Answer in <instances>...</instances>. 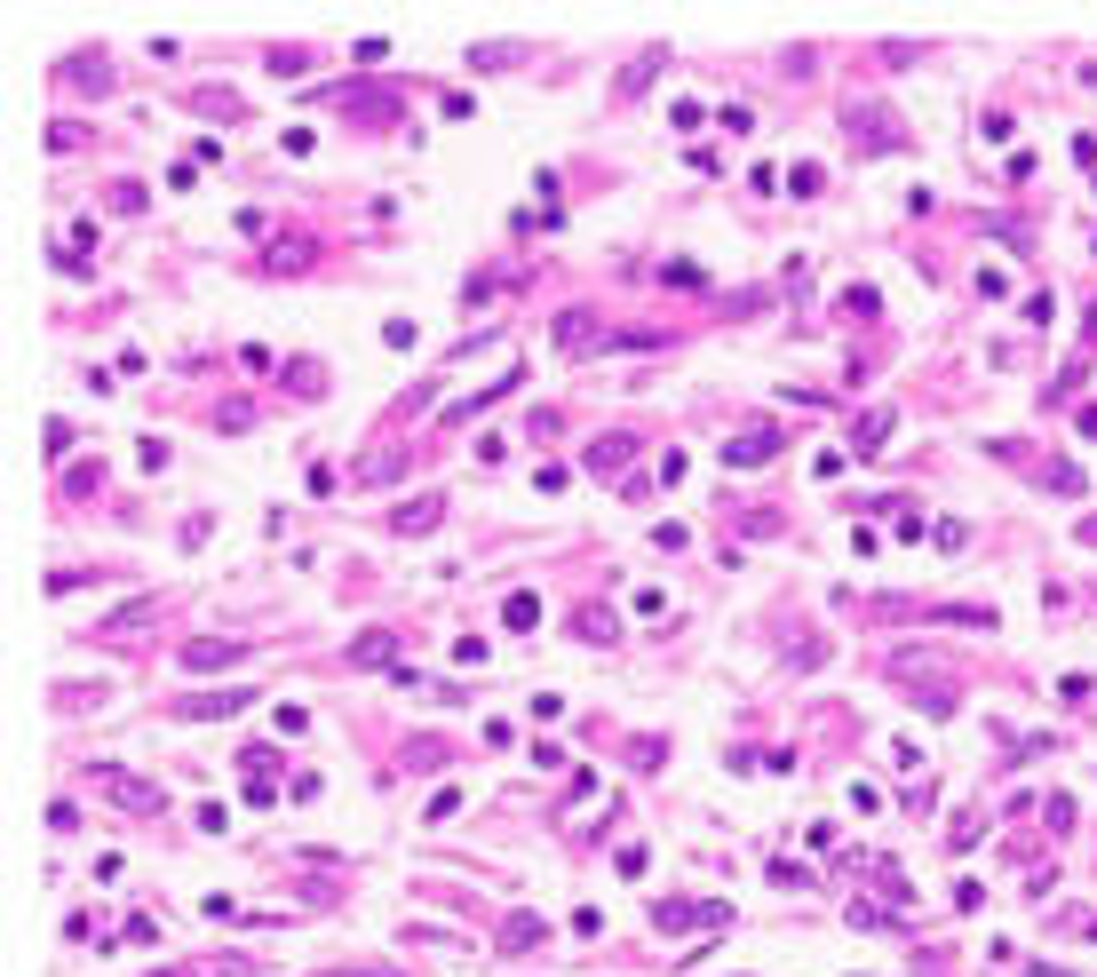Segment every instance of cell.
Wrapping results in <instances>:
<instances>
[{
  "label": "cell",
  "mask_w": 1097,
  "mask_h": 977,
  "mask_svg": "<svg viewBox=\"0 0 1097 977\" xmlns=\"http://www.w3.org/2000/svg\"><path fill=\"white\" fill-rule=\"evenodd\" d=\"M645 922H652V930H669V937H676V930H724V922H731V906H724V898H652V906H645Z\"/></svg>",
  "instance_id": "1"
},
{
  "label": "cell",
  "mask_w": 1097,
  "mask_h": 977,
  "mask_svg": "<svg viewBox=\"0 0 1097 977\" xmlns=\"http://www.w3.org/2000/svg\"><path fill=\"white\" fill-rule=\"evenodd\" d=\"M96 779H104V795L120 802V811H136V819H159V811H168V795H159L152 779H127L120 763H96Z\"/></svg>",
  "instance_id": "2"
},
{
  "label": "cell",
  "mask_w": 1097,
  "mask_h": 977,
  "mask_svg": "<svg viewBox=\"0 0 1097 977\" xmlns=\"http://www.w3.org/2000/svg\"><path fill=\"white\" fill-rule=\"evenodd\" d=\"M438 525H446V493H414V501H398V509H390L398 541H422V532H438Z\"/></svg>",
  "instance_id": "3"
},
{
  "label": "cell",
  "mask_w": 1097,
  "mask_h": 977,
  "mask_svg": "<svg viewBox=\"0 0 1097 977\" xmlns=\"http://www.w3.org/2000/svg\"><path fill=\"white\" fill-rule=\"evenodd\" d=\"M247 652H255L247 636H191V644H183V667H199V676H208V667H239Z\"/></svg>",
  "instance_id": "4"
},
{
  "label": "cell",
  "mask_w": 1097,
  "mask_h": 977,
  "mask_svg": "<svg viewBox=\"0 0 1097 977\" xmlns=\"http://www.w3.org/2000/svg\"><path fill=\"white\" fill-rule=\"evenodd\" d=\"M279 748H247L239 755V771H247V802H279Z\"/></svg>",
  "instance_id": "5"
},
{
  "label": "cell",
  "mask_w": 1097,
  "mask_h": 977,
  "mask_svg": "<svg viewBox=\"0 0 1097 977\" xmlns=\"http://www.w3.org/2000/svg\"><path fill=\"white\" fill-rule=\"evenodd\" d=\"M255 692H191V699H176V716L183 723H223V716H239Z\"/></svg>",
  "instance_id": "6"
},
{
  "label": "cell",
  "mask_w": 1097,
  "mask_h": 977,
  "mask_svg": "<svg viewBox=\"0 0 1097 977\" xmlns=\"http://www.w3.org/2000/svg\"><path fill=\"white\" fill-rule=\"evenodd\" d=\"M851 120H859V144H867V151H899V144H907V136H899V120H891V112H875V104L843 112V127H851Z\"/></svg>",
  "instance_id": "7"
},
{
  "label": "cell",
  "mask_w": 1097,
  "mask_h": 977,
  "mask_svg": "<svg viewBox=\"0 0 1097 977\" xmlns=\"http://www.w3.org/2000/svg\"><path fill=\"white\" fill-rule=\"evenodd\" d=\"M772 453H780V429H740V437L724 446V469H763Z\"/></svg>",
  "instance_id": "8"
},
{
  "label": "cell",
  "mask_w": 1097,
  "mask_h": 977,
  "mask_svg": "<svg viewBox=\"0 0 1097 977\" xmlns=\"http://www.w3.org/2000/svg\"><path fill=\"white\" fill-rule=\"evenodd\" d=\"M541 946H549V922L541 914H525V906L502 914V954H541Z\"/></svg>",
  "instance_id": "9"
},
{
  "label": "cell",
  "mask_w": 1097,
  "mask_h": 977,
  "mask_svg": "<svg viewBox=\"0 0 1097 977\" xmlns=\"http://www.w3.org/2000/svg\"><path fill=\"white\" fill-rule=\"evenodd\" d=\"M350 667H406V660H398V636L390 628H366L350 644Z\"/></svg>",
  "instance_id": "10"
},
{
  "label": "cell",
  "mask_w": 1097,
  "mask_h": 977,
  "mask_svg": "<svg viewBox=\"0 0 1097 977\" xmlns=\"http://www.w3.org/2000/svg\"><path fill=\"white\" fill-rule=\"evenodd\" d=\"M502 628H510V636H534V628H541V596H534V588H510V596H502Z\"/></svg>",
  "instance_id": "11"
},
{
  "label": "cell",
  "mask_w": 1097,
  "mask_h": 977,
  "mask_svg": "<svg viewBox=\"0 0 1097 977\" xmlns=\"http://www.w3.org/2000/svg\"><path fill=\"white\" fill-rule=\"evenodd\" d=\"M637 446H645V437H628V429H613V437H596V446H589L581 461H589V469H605V478H613V469H620L628 453H637Z\"/></svg>",
  "instance_id": "12"
},
{
  "label": "cell",
  "mask_w": 1097,
  "mask_h": 977,
  "mask_svg": "<svg viewBox=\"0 0 1097 977\" xmlns=\"http://www.w3.org/2000/svg\"><path fill=\"white\" fill-rule=\"evenodd\" d=\"M891 422H899V414H891V406H867V414H859V429H851V453H883V437H891Z\"/></svg>",
  "instance_id": "13"
},
{
  "label": "cell",
  "mask_w": 1097,
  "mask_h": 977,
  "mask_svg": "<svg viewBox=\"0 0 1097 977\" xmlns=\"http://www.w3.org/2000/svg\"><path fill=\"white\" fill-rule=\"evenodd\" d=\"M573 636H581V644H613L620 620L605 613V604H581V613H573Z\"/></svg>",
  "instance_id": "14"
},
{
  "label": "cell",
  "mask_w": 1097,
  "mask_h": 977,
  "mask_svg": "<svg viewBox=\"0 0 1097 977\" xmlns=\"http://www.w3.org/2000/svg\"><path fill=\"white\" fill-rule=\"evenodd\" d=\"M517 382H525V374H502V382H485L478 397H461V406H446V422H470V414H485V406H502V397H510Z\"/></svg>",
  "instance_id": "15"
},
{
  "label": "cell",
  "mask_w": 1097,
  "mask_h": 977,
  "mask_svg": "<svg viewBox=\"0 0 1097 977\" xmlns=\"http://www.w3.org/2000/svg\"><path fill=\"white\" fill-rule=\"evenodd\" d=\"M152 620V596H136V604H120V613H104L96 620V636H127V628H144Z\"/></svg>",
  "instance_id": "16"
},
{
  "label": "cell",
  "mask_w": 1097,
  "mask_h": 977,
  "mask_svg": "<svg viewBox=\"0 0 1097 977\" xmlns=\"http://www.w3.org/2000/svg\"><path fill=\"white\" fill-rule=\"evenodd\" d=\"M819 191H827V176H819L811 159H795V167H787V199H819Z\"/></svg>",
  "instance_id": "17"
},
{
  "label": "cell",
  "mask_w": 1097,
  "mask_h": 977,
  "mask_svg": "<svg viewBox=\"0 0 1097 977\" xmlns=\"http://www.w3.org/2000/svg\"><path fill=\"white\" fill-rule=\"evenodd\" d=\"M287 390H294V397H318V390H326L318 358H294V366H287Z\"/></svg>",
  "instance_id": "18"
},
{
  "label": "cell",
  "mask_w": 1097,
  "mask_h": 977,
  "mask_svg": "<svg viewBox=\"0 0 1097 977\" xmlns=\"http://www.w3.org/2000/svg\"><path fill=\"white\" fill-rule=\"evenodd\" d=\"M836 311H843V318H875V311H883V294H875V287H843Z\"/></svg>",
  "instance_id": "19"
},
{
  "label": "cell",
  "mask_w": 1097,
  "mask_h": 977,
  "mask_svg": "<svg viewBox=\"0 0 1097 977\" xmlns=\"http://www.w3.org/2000/svg\"><path fill=\"white\" fill-rule=\"evenodd\" d=\"M517 56H525V48H510V41H502V48H470V64H478V72H510Z\"/></svg>",
  "instance_id": "20"
},
{
  "label": "cell",
  "mask_w": 1097,
  "mask_h": 977,
  "mask_svg": "<svg viewBox=\"0 0 1097 977\" xmlns=\"http://www.w3.org/2000/svg\"><path fill=\"white\" fill-rule=\"evenodd\" d=\"M1042 478H1050V493H1082V469H1074V461H1050Z\"/></svg>",
  "instance_id": "21"
},
{
  "label": "cell",
  "mask_w": 1097,
  "mask_h": 977,
  "mask_svg": "<svg viewBox=\"0 0 1097 977\" xmlns=\"http://www.w3.org/2000/svg\"><path fill=\"white\" fill-rule=\"evenodd\" d=\"M772 883H780V890H811V874L795 866V858H772Z\"/></svg>",
  "instance_id": "22"
},
{
  "label": "cell",
  "mask_w": 1097,
  "mask_h": 977,
  "mask_svg": "<svg viewBox=\"0 0 1097 977\" xmlns=\"http://www.w3.org/2000/svg\"><path fill=\"white\" fill-rule=\"evenodd\" d=\"M406 755H414L406 771H438V763H446V748H438V739H414V748H406Z\"/></svg>",
  "instance_id": "23"
},
{
  "label": "cell",
  "mask_w": 1097,
  "mask_h": 977,
  "mask_svg": "<svg viewBox=\"0 0 1097 977\" xmlns=\"http://www.w3.org/2000/svg\"><path fill=\"white\" fill-rule=\"evenodd\" d=\"M247 422H255V406H247V397H231V406L215 414V429H247Z\"/></svg>",
  "instance_id": "24"
},
{
  "label": "cell",
  "mask_w": 1097,
  "mask_h": 977,
  "mask_svg": "<svg viewBox=\"0 0 1097 977\" xmlns=\"http://www.w3.org/2000/svg\"><path fill=\"white\" fill-rule=\"evenodd\" d=\"M1074 429H1082V437H1097V406H1082V414H1074Z\"/></svg>",
  "instance_id": "25"
},
{
  "label": "cell",
  "mask_w": 1097,
  "mask_h": 977,
  "mask_svg": "<svg viewBox=\"0 0 1097 977\" xmlns=\"http://www.w3.org/2000/svg\"><path fill=\"white\" fill-rule=\"evenodd\" d=\"M318 977H390V969H318Z\"/></svg>",
  "instance_id": "26"
},
{
  "label": "cell",
  "mask_w": 1097,
  "mask_h": 977,
  "mask_svg": "<svg viewBox=\"0 0 1097 977\" xmlns=\"http://www.w3.org/2000/svg\"><path fill=\"white\" fill-rule=\"evenodd\" d=\"M1082 541H1089V549H1097V517H1082Z\"/></svg>",
  "instance_id": "27"
},
{
  "label": "cell",
  "mask_w": 1097,
  "mask_h": 977,
  "mask_svg": "<svg viewBox=\"0 0 1097 977\" xmlns=\"http://www.w3.org/2000/svg\"><path fill=\"white\" fill-rule=\"evenodd\" d=\"M1089 350H1097V311H1089Z\"/></svg>",
  "instance_id": "28"
}]
</instances>
